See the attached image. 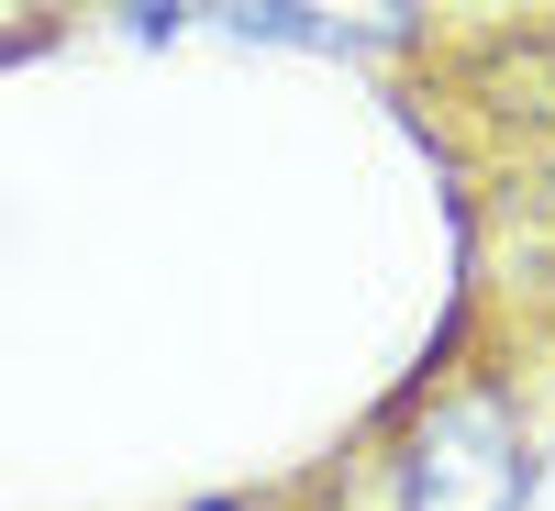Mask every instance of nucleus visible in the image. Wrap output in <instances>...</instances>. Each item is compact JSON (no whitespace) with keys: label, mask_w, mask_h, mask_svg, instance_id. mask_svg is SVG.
<instances>
[{"label":"nucleus","mask_w":555,"mask_h":511,"mask_svg":"<svg viewBox=\"0 0 555 511\" xmlns=\"http://www.w3.org/2000/svg\"><path fill=\"white\" fill-rule=\"evenodd\" d=\"M522 511H555V456H544V468L522 478Z\"/></svg>","instance_id":"2"},{"label":"nucleus","mask_w":555,"mask_h":511,"mask_svg":"<svg viewBox=\"0 0 555 511\" xmlns=\"http://www.w3.org/2000/svg\"><path fill=\"white\" fill-rule=\"evenodd\" d=\"M522 434L500 400H444L411 445V511H522Z\"/></svg>","instance_id":"1"}]
</instances>
